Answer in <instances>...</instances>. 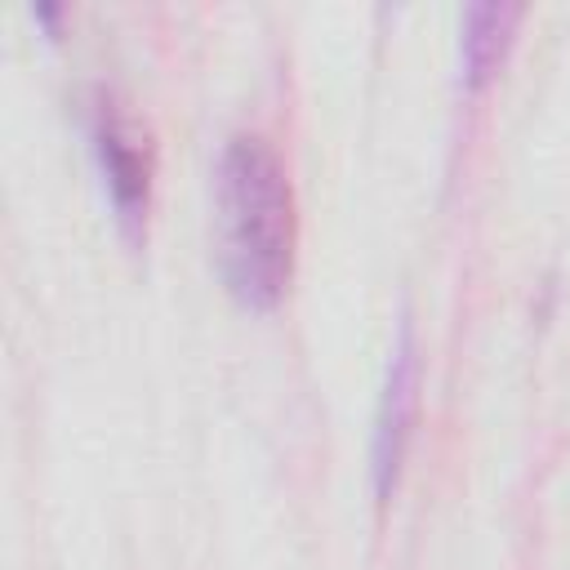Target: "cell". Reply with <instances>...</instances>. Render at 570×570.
I'll return each mask as SVG.
<instances>
[{
    "mask_svg": "<svg viewBox=\"0 0 570 570\" xmlns=\"http://www.w3.org/2000/svg\"><path fill=\"white\" fill-rule=\"evenodd\" d=\"M414 414H419V343H414V325L401 321L392 352H387V370H383V392H379V410H374V490L379 499H387L396 490L410 436H414Z\"/></svg>",
    "mask_w": 570,
    "mask_h": 570,
    "instance_id": "cell-3",
    "label": "cell"
},
{
    "mask_svg": "<svg viewBox=\"0 0 570 570\" xmlns=\"http://www.w3.org/2000/svg\"><path fill=\"white\" fill-rule=\"evenodd\" d=\"M521 18H525L521 4H494V0L463 9V36H459L463 89L476 94V89H485L503 71V62H508V53L517 45Z\"/></svg>",
    "mask_w": 570,
    "mask_h": 570,
    "instance_id": "cell-4",
    "label": "cell"
},
{
    "mask_svg": "<svg viewBox=\"0 0 570 570\" xmlns=\"http://www.w3.org/2000/svg\"><path fill=\"white\" fill-rule=\"evenodd\" d=\"M89 138H94V156H98V174H102L116 227L129 245H142L147 214H151V174H156L147 129L125 111L116 94H98Z\"/></svg>",
    "mask_w": 570,
    "mask_h": 570,
    "instance_id": "cell-2",
    "label": "cell"
},
{
    "mask_svg": "<svg viewBox=\"0 0 570 570\" xmlns=\"http://www.w3.org/2000/svg\"><path fill=\"white\" fill-rule=\"evenodd\" d=\"M218 276L245 312H272L294 276V187L258 134H232L214 174Z\"/></svg>",
    "mask_w": 570,
    "mask_h": 570,
    "instance_id": "cell-1",
    "label": "cell"
}]
</instances>
